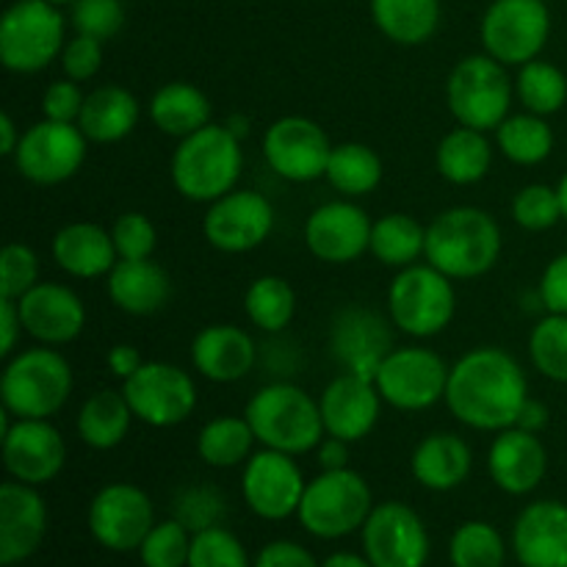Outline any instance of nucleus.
Listing matches in <instances>:
<instances>
[{
  "label": "nucleus",
  "instance_id": "37",
  "mask_svg": "<svg viewBox=\"0 0 567 567\" xmlns=\"http://www.w3.org/2000/svg\"><path fill=\"white\" fill-rule=\"evenodd\" d=\"M255 432L247 419L238 415H219L208 421L197 437V454L210 468H233L252 457Z\"/></svg>",
  "mask_w": 567,
  "mask_h": 567
},
{
  "label": "nucleus",
  "instance_id": "29",
  "mask_svg": "<svg viewBox=\"0 0 567 567\" xmlns=\"http://www.w3.org/2000/svg\"><path fill=\"white\" fill-rule=\"evenodd\" d=\"M53 258L59 269L70 277L94 280V277H109L120 255L105 227L92 225V221H72L55 233Z\"/></svg>",
  "mask_w": 567,
  "mask_h": 567
},
{
  "label": "nucleus",
  "instance_id": "57",
  "mask_svg": "<svg viewBox=\"0 0 567 567\" xmlns=\"http://www.w3.org/2000/svg\"><path fill=\"white\" fill-rule=\"evenodd\" d=\"M319 463L324 471L349 468V443L341 437L324 435V441L319 443Z\"/></svg>",
  "mask_w": 567,
  "mask_h": 567
},
{
  "label": "nucleus",
  "instance_id": "62",
  "mask_svg": "<svg viewBox=\"0 0 567 567\" xmlns=\"http://www.w3.org/2000/svg\"><path fill=\"white\" fill-rule=\"evenodd\" d=\"M50 3H55V6H59V3H75V0H50Z\"/></svg>",
  "mask_w": 567,
  "mask_h": 567
},
{
  "label": "nucleus",
  "instance_id": "8",
  "mask_svg": "<svg viewBox=\"0 0 567 567\" xmlns=\"http://www.w3.org/2000/svg\"><path fill=\"white\" fill-rule=\"evenodd\" d=\"M515 83L502 61L480 53L468 55L452 70L446 83V103L454 120L474 131H496L509 116Z\"/></svg>",
  "mask_w": 567,
  "mask_h": 567
},
{
  "label": "nucleus",
  "instance_id": "43",
  "mask_svg": "<svg viewBox=\"0 0 567 567\" xmlns=\"http://www.w3.org/2000/svg\"><path fill=\"white\" fill-rule=\"evenodd\" d=\"M529 358L543 377L567 382V316L548 313L529 336Z\"/></svg>",
  "mask_w": 567,
  "mask_h": 567
},
{
  "label": "nucleus",
  "instance_id": "7",
  "mask_svg": "<svg viewBox=\"0 0 567 567\" xmlns=\"http://www.w3.org/2000/svg\"><path fill=\"white\" fill-rule=\"evenodd\" d=\"M457 310V291L452 277L432 264H413L399 269L388 288V313L393 327L413 338H435L452 324Z\"/></svg>",
  "mask_w": 567,
  "mask_h": 567
},
{
  "label": "nucleus",
  "instance_id": "36",
  "mask_svg": "<svg viewBox=\"0 0 567 567\" xmlns=\"http://www.w3.org/2000/svg\"><path fill=\"white\" fill-rule=\"evenodd\" d=\"M426 227L410 214H385L371 227V252L393 269H408L424 255Z\"/></svg>",
  "mask_w": 567,
  "mask_h": 567
},
{
  "label": "nucleus",
  "instance_id": "58",
  "mask_svg": "<svg viewBox=\"0 0 567 567\" xmlns=\"http://www.w3.org/2000/svg\"><path fill=\"white\" fill-rule=\"evenodd\" d=\"M546 424H548V408L543 402H537V399L529 396V402H526L524 410H520L518 424L515 426H520V430H529V432H540Z\"/></svg>",
  "mask_w": 567,
  "mask_h": 567
},
{
  "label": "nucleus",
  "instance_id": "6",
  "mask_svg": "<svg viewBox=\"0 0 567 567\" xmlns=\"http://www.w3.org/2000/svg\"><path fill=\"white\" fill-rule=\"evenodd\" d=\"M371 509H374V496L369 482L358 471L338 468L321 471L316 480L308 482L297 518L308 535L319 540H338L363 529Z\"/></svg>",
  "mask_w": 567,
  "mask_h": 567
},
{
  "label": "nucleus",
  "instance_id": "13",
  "mask_svg": "<svg viewBox=\"0 0 567 567\" xmlns=\"http://www.w3.org/2000/svg\"><path fill=\"white\" fill-rule=\"evenodd\" d=\"M548 31L543 0H496L482 20V48L504 66H524L546 48Z\"/></svg>",
  "mask_w": 567,
  "mask_h": 567
},
{
  "label": "nucleus",
  "instance_id": "33",
  "mask_svg": "<svg viewBox=\"0 0 567 567\" xmlns=\"http://www.w3.org/2000/svg\"><path fill=\"white\" fill-rule=\"evenodd\" d=\"M150 120L166 136L186 138L210 125V100L194 83H164L150 100Z\"/></svg>",
  "mask_w": 567,
  "mask_h": 567
},
{
  "label": "nucleus",
  "instance_id": "22",
  "mask_svg": "<svg viewBox=\"0 0 567 567\" xmlns=\"http://www.w3.org/2000/svg\"><path fill=\"white\" fill-rule=\"evenodd\" d=\"M22 330L44 347H64L86 327V308L72 288L61 282H37L17 299Z\"/></svg>",
  "mask_w": 567,
  "mask_h": 567
},
{
  "label": "nucleus",
  "instance_id": "53",
  "mask_svg": "<svg viewBox=\"0 0 567 567\" xmlns=\"http://www.w3.org/2000/svg\"><path fill=\"white\" fill-rule=\"evenodd\" d=\"M540 302L548 313L567 316V252L557 255L540 277Z\"/></svg>",
  "mask_w": 567,
  "mask_h": 567
},
{
  "label": "nucleus",
  "instance_id": "41",
  "mask_svg": "<svg viewBox=\"0 0 567 567\" xmlns=\"http://www.w3.org/2000/svg\"><path fill=\"white\" fill-rule=\"evenodd\" d=\"M515 94L529 114H557L567 100V78L559 66L548 61H529L515 78Z\"/></svg>",
  "mask_w": 567,
  "mask_h": 567
},
{
  "label": "nucleus",
  "instance_id": "16",
  "mask_svg": "<svg viewBox=\"0 0 567 567\" xmlns=\"http://www.w3.org/2000/svg\"><path fill=\"white\" fill-rule=\"evenodd\" d=\"M264 155L271 172L291 183H310L327 175L332 142L319 122L308 116H282L264 136Z\"/></svg>",
  "mask_w": 567,
  "mask_h": 567
},
{
  "label": "nucleus",
  "instance_id": "32",
  "mask_svg": "<svg viewBox=\"0 0 567 567\" xmlns=\"http://www.w3.org/2000/svg\"><path fill=\"white\" fill-rule=\"evenodd\" d=\"M493 164V144L485 131L474 127H454L441 138L435 150V166L443 181L454 186H474L487 177Z\"/></svg>",
  "mask_w": 567,
  "mask_h": 567
},
{
  "label": "nucleus",
  "instance_id": "4",
  "mask_svg": "<svg viewBox=\"0 0 567 567\" xmlns=\"http://www.w3.org/2000/svg\"><path fill=\"white\" fill-rule=\"evenodd\" d=\"M244 419L264 449L291 457L319 449L327 435L319 402L291 382H271L260 388L247 402Z\"/></svg>",
  "mask_w": 567,
  "mask_h": 567
},
{
  "label": "nucleus",
  "instance_id": "25",
  "mask_svg": "<svg viewBox=\"0 0 567 567\" xmlns=\"http://www.w3.org/2000/svg\"><path fill=\"white\" fill-rule=\"evenodd\" d=\"M487 471L498 491L526 496L543 482L548 471V452L537 432L509 426L496 435L487 452Z\"/></svg>",
  "mask_w": 567,
  "mask_h": 567
},
{
  "label": "nucleus",
  "instance_id": "21",
  "mask_svg": "<svg viewBox=\"0 0 567 567\" xmlns=\"http://www.w3.org/2000/svg\"><path fill=\"white\" fill-rule=\"evenodd\" d=\"M391 327L374 310L349 305L336 316L330 330V352L349 374L374 380L382 360L393 352Z\"/></svg>",
  "mask_w": 567,
  "mask_h": 567
},
{
  "label": "nucleus",
  "instance_id": "23",
  "mask_svg": "<svg viewBox=\"0 0 567 567\" xmlns=\"http://www.w3.org/2000/svg\"><path fill=\"white\" fill-rule=\"evenodd\" d=\"M48 535V504L37 487L9 480L0 485V565L31 559Z\"/></svg>",
  "mask_w": 567,
  "mask_h": 567
},
{
  "label": "nucleus",
  "instance_id": "49",
  "mask_svg": "<svg viewBox=\"0 0 567 567\" xmlns=\"http://www.w3.org/2000/svg\"><path fill=\"white\" fill-rule=\"evenodd\" d=\"M111 238L120 260H147L153 258L155 247H158V233L155 225L144 214H122L111 227Z\"/></svg>",
  "mask_w": 567,
  "mask_h": 567
},
{
  "label": "nucleus",
  "instance_id": "55",
  "mask_svg": "<svg viewBox=\"0 0 567 567\" xmlns=\"http://www.w3.org/2000/svg\"><path fill=\"white\" fill-rule=\"evenodd\" d=\"M0 332H3L0 354H3V358H11L22 332V319H20V308H17V299L0 297Z\"/></svg>",
  "mask_w": 567,
  "mask_h": 567
},
{
  "label": "nucleus",
  "instance_id": "48",
  "mask_svg": "<svg viewBox=\"0 0 567 567\" xmlns=\"http://www.w3.org/2000/svg\"><path fill=\"white\" fill-rule=\"evenodd\" d=\"M227 504L216 487H188L175 498V518L186 526L188 532H203L210 526H219Z\"/></svg>",
  "mask_w": 567,
  "mask_h": 567
},
{
  "label": "nucleus",
  "instance_id": "3",
  "mask_svg": "<svg viewBox=\"0 0 567 567\" xmlns=\"http://www.w3.org/2000/svg\"><path fill=\"white\" fill-rule=\"evenodd\" d=\"M244 169L241 138L227 125H205L181 138L172 155V183L192 203H216L236 188Z\"/></svg>",
  "mask_w": 567,
  "mask_h": 567
},
{
  "label": "nucleus",
  "instance_id": "47",
  "mask_svg": "<svg viewBox=\"0 0 567 567\" xmlns=\"http://www.w3.org/2000/svg\"><path fill=\"white\" fill-rule=\"evenodd\" d=\"M39 282V258L25 244H6L0 255V297L20 299Z\"/></svg>",
  "mask_w": 567,
  "mask_h": 567
},
{
  "label": "nucleus",
  "instance_id": "27",
  "mask_svg": "<svg viewBox=\"0 0 567 567\" xmlns=\"http://www.w3.org/2000/svg\"><path fill=\"white\" fill-rule=\"evenodd\" d=\"M192 363L210 382H238L258 363L252 336L236 324H208L192 341Z\"/></svg>",
  "mask_w": 567,
  "mask_h": 567
},
{
  "label": "nucleus",
  "instance_id": "35",
  "mask_svg": "<svg viewBox=\"0 0 567 567\" xmlns=\"http://www.w3.org/2000/svg\"><path fill=\"white\" fill-rule=\"evenodd\" d=\"M377 28L396 44H424L441 22V0H371Z\"/></svg>",
  "mask_w": 567,
  "mask_h": 567
},
{
  "label": "nucleus",
  "instance_id": "14",
  "mask_svg": "<svg viewBox=\"0 0 567 567\" xmlns=\"http://www.w3.org/2000/svg\"><path fill=\"white\" fill-rule=\"evenodd\" d=\"M360 532L363 554L374 567H426L430 563V532L421 515L408 504H374Z\"/></svg>",
  "mask_w": 567,
  "mask_h": 567
},
{
  "label": "nucleus",
  "instance_id": "28",
  "mask_svg": "<svg viewBox=\"0 0 567 567\" xmlns=\"http://www.w3.org/2000/svg\"><path fill=\"white\" fill-rule=\"evenodd\" d=\"M474 468L471 446L454 432H432L410 454V471L421 487L435 493L457 491Z\"/></svg>",
  "mask_w": 567,
  "mask_h": 567
},
{
  "label": "nucleus",
  "instance_id": "10",
  "mask_svg": "<svg viewBox=\"0 0 567 567\" xmlns=\"http://www.w3.org/2000/svg\"><path fill=\"white\" fill-rule=\"evenodd\" d=\"M449 371L452 365L435 349L396 347L377 369L374 385L382 402L404 413H419L446 396Z\"/></svg>",
  "mask_w": 567,
  "mask_h": 567
},
{
  "label": "nucleus",
  "instance_id": "46",
  "mask_svg": "<svg viewBox=\"0 0 567 567\" xmlns=\"http://www.w3.org/2000/svg\"><path fill=\"white\" fill-rule=\"evenodd\" d=\"M513 219L529 233H543L557 225L563 219L557 188L546 186V183H532V186L520 188L513 199Z\"/></svg>",
  "mask_w": 567,
  "mask_h": 567
},
{
  "label": "nucleus",
  "instance_id": "39",
  "mask_svg": "<svg viewBox=\"0 0 567 567\" xmlns=\"http://www.w3.org/2000/svg\"><path fill=\"white\" fill-rule=\"evenodd\" d=\"M496 144L504 158L518 166H537L551 155L554 131L546 116L537 114H509L496 127Z\"/></svg>",
  "mask_w": 567,
  "mask_h": 567
},
{
  "label": "nucleus",
  "instance_id": "34",
  "mask_svg": "<svg viewBox=\"0 0 567 567\" xmlns=\"http://www.w3.org/2000/svg\"><path fill=\"white\" fill-rule=\"evenodd\" d=\"M133 410L127 404L125 393L103 391L92 393V396L83 402L81 413H78V437L86 443L89 449H97V452H109L116 449L127 437L133 424Z\"/></svg>",
  "mask_w": 567,
  "mask_h": 567
},
{
  "label": "nucleus",
  "instance_id": "51",
  "mask_svg": "<svg viewBox=\"0 0 567 567\" xmlns=\"http://www.w3.org/2000/svg\"><path fill=\"white\" fill-rule=\"evenodd\" d=\"M100 66H103V42L100 39L78 33L61 50V70H64L70 81H89V78L97 75Z\"/></svg>",
  "mask_w": 567,
  "mask_h": 567
},
{
  "label": "nucleus",
  "instance_id": "59",
  "mask_svg": "<svg viewBox=\"0 0 567 567\" xmlns=\"http://www.w3.org/2000/svg\"><path fill=\"white\" fill-rule=\"evenodd\" d=\"M20 138L22 133H17V125L14 120H11V114H0V153L14 155Z\"/></svg>",
  "mask_w": 567,
  "mask_h": 567
},
{
  "label": "nucleus",
  "instance_id": "56",
  "mask_svg": "<svg viewBox=\"0 0 567 567\" xmlns=\"http://www.w3.org/2000/svg\"><path fill=\"white\" fill-rule=\"evenodd\" d=\"M105 363H109L111 374L120 377V380L125 382L127 377H133L142 369L144 360L136 347H131V343H116V347H111V352L105 354Z\"/></svg>",
  "mask_w": 567,
  "mask_h": 567
},
{
  "label": "nucleus",
  "instance_id": "30",
  "mask_svg": "<svg viewBox=\"0 0 567 567\" xmlns=\"http://www.w3.org/2000/svg\"><path fill=\"white\" fill-rule=\"evenodd\" d=\"M109 297L122 313L153 316L172 299V277L155 260H116L109 271Z\"/></svg>",
  "mask_w": 567,
  "mask_h": 567
},
{
  "label": "nucleus",
  "instance_id": "60",
  "mask_svg": "<svg viewBox=\"0 0 567 567\" xmlns=\"http://www.w3.org/2000/svg\"><path fill=\"white\" fill-rule=\"evenodd\" d=\"M321 567H374L369 563V557H360V554H352V551H338V554H330V557L321 563Z\"/></svg>",
  "mask_w": 567,
  "mask_h": 567
},
{
  "label": "nucleus",
  "instance_id": "15",
  "mask_svg": "<svg viewBox=\"0 0 567 567\" xmlns=\"http://www.w3.org/2000/svg\"><path fill=\"white\" fill-rule=\"evenodd\" d=\"M155 526V509L147 493L131 482H114L97 491L89 504V532L103 548L133 551Z\"/></svg>",
  "mask_w": 567,
  "mask_h": 567
},
{
  "label": "nucleus",
  "instance_id": "38",
  "mask_svg": "<svg viewBox=\"0 0 567 567\" xmlns=\"http://www.w3.org/2000/svg\"><path fill=\"white\" fill-rule=\"evenodd\" d=\"M327 183L343 197H365L374 192L382 181V161L377 150L369 144L347 142L332 147L330 166H327Z\"/></svg>",
  "mask_w": 567,
  "mask_h": 567
},
{
  "label": "nucleus",
  "instance_id": "31",
  "mask_svg": "<svg viewBox=\"0 0 567 567\" xmlns=\"http://www.w3.org/2000/svg\"><path fill=\"white\" fill-rule=\"evenodd\" d=\"M138 114H142V109H138L136 94L127 92L125 86L109 83V86H97L94 92L86 94L78 127H81L89 142L114 144L131 136Z\"/></svg>",
  "mask_w": 567,
  "mask_h": 567
},
{
  "label": "nucleus",
  "instance_id": "42",
  "mask_svg": "<svg viewBox=\"0 0 567 567\" xmlns=\"http://www.w3.org/2000/svg\"><path fill=\"white\" fill-rule=\"evenodd\" d=\"M452 567H504L507 543L502 532L487 520H465L449 543Z\"/></svg>",
  "mask_w": 567,
  "mask_h": 567
},
{
  "label": "nucleus",
  "instance_id": "52",
  "mask_svg": "<svg viewBox=\"0 0 567 567\" xmlns=\"http://www.w3.org/2000/svg\"><path fill=\"white\" fill-rule=\"evenodd\" d=\"M83 103H86V94L81 92L78 81H55L44 89L42 94V114L44 120L53 122H75L81 120Z\"/></svg>",
  "mask_w": 567,
  "mask_h": 567
},
{
  "label": "nucleus",
  "instance_id": "45",
  "mask_svg": "<svg viewBox=\"0 0 567 567\" xmlns=\"http://www.w3.org/2000/svg\"><path fill=\"white\" fill-rule=\"evenodd\" d=\"M188 567H252L244 543L225 526L194 532Z\"/></svg>",
  "mask_w": 567,
  "mask_h": 567
},
{
  "label": "nucleus",
  "instance_id": "17",
  "mask_svg": "<svg viewBox=\"0 0 567 567\" xmlns=\"http://www.w3.org/2000/svg\"><path fill=\"white\" fill-rule=\"evenodd\" d=\"M271 230L275 208L252 188H233L230 194L210 203L203 219V233L210 247L227 255L252 252L271 236Z\"/></svg>",
  "mask_w": 567,
  "mask_h": 567
},
{
  "label": "nucleus",
  "instance_id": "18",
  "mask_svg": "<svg viewBox=\"0 0 567 567\" xmlns=\"http://www.w3.org/2000/svg\"><path fill=\"white\" fill-rule=\"evenodd\" d=\"M302 468L291 454L264 449L244 463L241 493L247 507L264 520H286L299 513L305 496Z\"/></svg>",
  "mask_w": 567,
  "mask_h": 567
},
{
  "label": "nucleus",
  "instance_id": "20",
  "mask_svg": "<svg viewBox=\"0 0 567 567\" xmlns=\"http://www.w3.org/2000/svg\"><path fill=\"white\" fill-rule=\"evenodd\" d=\"M371 227L360 205L352 199H332L319 205L305 221V244L310 255L324 264H352L371 249Z\"/></svg>",
  "mask_w": 567,
  "mask_h": 567
},
{
  "label": "nucleus",
  "instance_id": "54",
  "mask_svg": "<svg viewBox=\"0 0 567 567\" xmlns=\"http://www.w3.org/2000/svg\"><path fill=\"white\" fill-rule=\"evenodd\" d=\"M252 567H321L313 554L291 540H275L260 548Z\"/></svg>",
  "mask_w": 567,
  "mask_h": 567
},
{
  "label": "nucleus",
  "instance_id": "1",
  "mask_svg": "<svg viewBox=\"0 0 567 567\" xmlns=\"http://www.w3.org/2000/svg\"><path fill=\"white\" fill-rule=\"evenodd\" d=\"M449 413L476 432H502L518 424L529 402V382L509 352L498 347H476L449 371Z\"/></svg>",
  "mask_w": 567,
  "mask_h": 567
},
{
  "label": "nucleus",
  "instance_id": "2",
  "mask_svg": "<svg viewBox=\"0 0 567 567\" xmlns=\"http://www.w3.org/2000/svg\"><path fill=\"white\" fill-rule=\"evenodd\" d=\"M502 255V227L487 210L457 205L426 227V264L452 280H474L487 275Z\"/></svg>",
  "mask_w": 567,
  "mask_h": 567
},
{
  "label": "nucleus",
  "instance_id": "26",
  "mask_svg": "<svg viewBox=\"0 0 567 567\" xmlns=\"http://www.w3.org/2000/svg\"><path fill=\"white\" fill-rule=\"evenodd\" d=\"M513 551L524 567H567V504H529L513 526Z\"/></svg>",
  "mask_w": 567,
  "mask_h": 567
},
{
  "label": "nucleus",
  "instance_id": "5",
  "mask_svg": "<svg viewBox=\"0 0 567 567\" xmlns=\"http://www.w3.org/2000/svg\"><path fill=\"white\" fill-rule=\"evenodd\" d=\"M70 393V360L44 343L11 354L0 377L3 410H9L14 419H53Z\"/></svg>",
  "mask_w": 567,
  "mask_h": 567
},
{
  "label": "nucleus",
  "instance_id": "61",
  "mask_svg": "<svg viewBox=\"0 0 567 567\" xmlns=\"http://www.w3.org/2000/svg\"><path fill=\"white\" fill-rule=\"evenodd\" d=\"M557 194H559V205H563V219H567V172L563 175V181H559Z\"/></svg>",
  "mask_w": 567,
  "mask_h": 567
},
{
  "label": "nucleus",
  "instance_id": "19",
  "mask_svg": "<svg viewBox=\"0 0 567 567\" xmlns=\"http://www.w3.org/2000/svg\"><path fill=\"white\" fill-rule=\"evenodd\" d=\"M3 465L11 480L25 485H48L64 471L66 443L50 419H14L0 435Z\"/></svg>",
  "mask_w": 567,
  "mask_h": 567
},
{
  "label": "nucleus",
  "instance_id": "50",
  "mask_svg": "<svg viewBox=\"0 0 567 567\" xmlns=\"http://www.w3.org/2000/svg\"><path fill=\"white\" fill-rule=\"evenodd\" d=\"M122 22H125V9L120 0H75V9H72L75 31L100 42L116 37Z\"/></svg>",
  "mask_w": 567,
  "mask_h": 567
},
{
  "label": "nucleus",
  "instance_id": "9",
  "mask_svg": "<svg viewBox=\"0 0 567 567\" xmlns=\"http://www.w3.org/2000/svg\"><path fill=\"white\" fill-rule=\"evenodd\" d=\"M64 50V17L50 0H20L0 22V61L9 72L33 75Z\"/></svg>",
  "mask_w": 567,
  "mask_h": 567
},
{
  "label": "nucleus",
  "instance_id": "40",
  "mask_svg": "<svg viewBox=\"0 0 567 567\" xmlns=\"http://www.w3.org/2000/svg\"><path fill=\"white\" fill-rule=\"evenodd\" d=\"M244 310L258 330L277 336L291 324L293 313H297V293L282 277H258L244 293Z\"/></svg>",
  "mask_w": 567,
  "mask_h": 567
},
{
  "label": "nucleus",
  "instance_id": "44",
  "mask_svg": "<svg viewBox=\"0 0 567 567\" xmlns=\"http://www.w3.org/2000/svg\"><path fill=\"white\" fill-rule=\"evenodd\" d=\"M192 532L177 518L155 524L144 543L138 546V557L144 567H188L192 554Z\"/></svg>",
  "mask_w": 567,
  "mask_h": 567
},
{
  "label": "nucleus",
  "instance_id": "11",
  "mask_svg": "<svg viewBox=\"0 0 567 567\" xmlns=\"http://www.w3.org/2000/svg\"><path fill=\"white\" fill-rule=\"evenodd\" d=\"M127 404L142 424L155 430H169L183 424L197 408V382L181 365L144 363L133 377L122 382Z\"/></svg>",
  "mask_w": 567,
  "mask_h": 567
},
{
  "label": "nucleus",
  "instance_id": "24",
  "mask_svg": "<svg viewBox=\"0 0 567 567\" xmlns=\"http://www.w3.org/2000/svg\"><path fill=\"white\" fill-rule=\"evenodd\" d=\"M319 408L327 435L341 437L347 443H358L369 437L377 421H380L382 396L377 391L374 380L343 371L324 388Z\"/></svg>",
  "mask_w": 567,
  "mask_h": 567
},
{
  "label": "nucleus",
  "instance_id": "12",
  "mask_svg": "<svg viewBox=\"0 0 567 567\" xmlns=\"http://www.w3.org/2000/svg\"><path fill=\"white\" fill-rule=\"evenodd\" d=\"M89 153V138L75 122L42 120L22 133L14 158L17 172L37 186H59L78 175Z\"/></svg>",
  "mask_w": 567,
  "mask_h": 567
}]
</instances>
